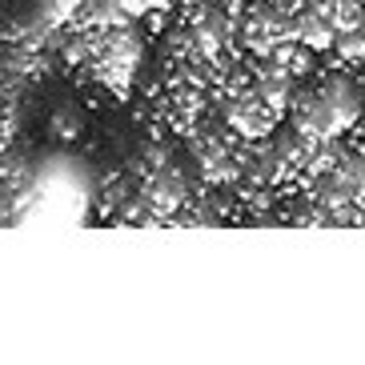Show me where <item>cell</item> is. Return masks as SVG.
I'll list each match as a JSON object with an SVG mask.
<instances>
[{
	"label": "cell",
	"mask_w": 365,
	"mask_h": 365,
	"mask_svg": "<svg viewBox=\"0 0 365 365\" xmlns=\"http://www.w3.org/2000/svg\"><path fill=\"white\" fill-rule=\"evenodd\" d=\"M365 113V88L357 85L354 73L345 68H313L301 81L297 97H293L285 125L313 140H345L357 129V120Z\"/></svg>",
	"instance_id": "cell-1"
},
{
	"label": "cell",
	"mask_w": 365,
	"mask_h": 365,
	"mask_svg": "<svg viewBox=\"0 0 365 365\" xmlns=\"http://www.w3.org/2000/svg\"><path fill=\"white\" fill-rule=\"evenodd\" d=\"M329 65L333 68H345V73H357L365 65V21H357L354 29H345L337 41H333L329 53Z\"/></svg>",
	"instance_id": "cell-2"
}]
</instances>
